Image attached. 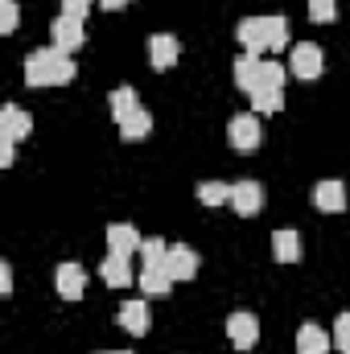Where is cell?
Wrapping results in <instances>:
<instances>
[{"instance_id": "6da1fadb", "label": "cell", "mask_w": 350, "mask_h": 354, "mask_svg": "<svg viewBox=\"0 0 350 354\" xmlns=\"http://www.w3.org/2000/svg\"><path fill=\"white\" fill-rule=\"evenodd\" d=\"M75 79V62L71 54L46 46V50H33L25 58V87H66Z\"/></svg>"}, {"instance_id": "7a4b0ae2", "label": "cell", "mask_w": 350, "mask_h": 354, "mask_svg": "<svg viewBox=\"0 0 350 354\" xmlns=\"http://www.w3.org/2000/svg\"><path fill=\"white\" fill-rule=\"evenodd\" d=\"M235 37H239V46H243L248 54H264V50L272 54V50H284V46H288V21L276 17V12H268V17H248V21H239Z\"/></svg>"}, {"instance_id": "3957f363", "label": "cell", "mask_w": 350, "mask_h": 354, "mask_svg": "<svg viewBox=\"0 0 350 354\" xmlns=\"http://www.w3.org/2000/svg\"><path fill=\"white\" fill-rule=\"evenodd\" d=\"M107 103H111V115H116L124 140H140V136L153 132V115L145 111L140 95H136L132 87H116L111 95H107Z\"/></svg>"}, {"instance_id": "277c9868", "label": "cell", "mask_w": 350, "mask_h": 354, "mask_svg": "<svg viewBox=\"0 0 350 354\" xmlns=\"http://www.w3.org/2000/svg\"><path fill=\"white\" fill-rule=\"evenodd\" d=\"M260 115L256 111H243V115H235L231 124H227V140H231V149L235 153H256L260 149Z\"/></svg>"}, {"instance_id": "5b68a950", "label": "cell", "mask_w": 350, "mask_h": 354, "mask_svg": "<svg viewBox=\"0 0 350 354\" xmlns=\"http://www.w3.org/2000/svg\"><path fill=\"white\" fill-rule=\"evenodd\" d=\"M322 66H326L322 46H313V41H297V46H293V54H288V75H297L301 83H309V79L322 75Z\"/></svg>"}, {"instance_id": "8992f818", "label": "cell", "mask_w": 350, "mask_h": 354, "mask_svg": "<svg viewBox=\"0 0 350 354\" xmlns=\"http://www.w3.org/2000/svg\"><path fill=\"white\" fill-rule=\"evenodd\" d=\"M50 37H54V50L75 54V50L87 41V29H83V21H79V17L58 12V17H54V25H50Z\"/></svg>"}, {"instance_id": "52a82bcc", "label": "cell", "mask_w": 350, "mask_h": 354, "mask_svg": "<svg viewBox=\"0 0 350 354\" xmlns=\"http://www.w3.org/2000/svg\"><path fill=\"white\" fill-rule=\"evenodd\" d=\"M227 338H231L235 351H252V346L260 342V322H256V313H248V309L231 313V317H227Z\"/></svg>"}, {"instance_id": "ba28073f", "label": "cell", "mask_w": 350, "mask_h": 354, "mask_svg": "<svg viewBox=\"0 0 350 354\" xmlns=\"http://www.w3.org/2000/svg\"><path fill=\"white\" fill-rule=\"evenodd\" d=\"M260 206H264V185H260V181L243 177V181H235V185H231V210H235L239 218L260 214Z\"/></svg>"}, {"instance_id": "9c48e42d", "label": "cell", "mask_w": 350, "mask_h": 354, "mask_svg": "<svg viewBox=\"0 0 350 354\" xmlns=\"http://www.w3.org/2000/svg\"><path fill=\"white\" fill-rule=\"evenodd\" d=\"M140 248H145V235H140L132 223H111V227H107V252L132 260V252H140Z\"/></svg>"}, {"instance_id": "30bf717a", "label": "cell", "mask_w": 350, "mask_h": 354, "mask_svg": "<svg viewBox=\"0 0 350 354\" xmlns=\"http://www.w3.org/2000/svg\"><path fill=\"white\" fill-rule=\"evenodd\" d=\"M313 206L322 210V214H342L347 210V185L342 181H317L313 185Z\"/></svg>"}, {"instance_id": "8fae6325", "label": "cell", "mask_w": 350, "mask_h": 354, "mask_svg": "<svg viewBox=\"0 0 350 354\" xmlns=\"http://www.w3.org/2000/svg\"><path fill=\"white\" fill-rule=\"evenodd\" d=\"M177 58H181V46H177L174 33H153L149 37V62H153V71H169V66H177Z\"/></svg>"}, {"instance_id": "7c38bea8", "label": "cell", "mask_w": 350, "mask_h": 354, "mask_svg": "<svg viewBox=\"0 0 350 354\" xmlns=\"http://www.w3.org/2000/svg\"><path fill=\"white\" fill-rule=\"evenodd\" d=\"M29 132H33V120L25 115V107L4 103V107H0V140H21V136H29Z\"/></svg>"}, {"instance_id": "4fadbf2b", "label": "cell", "mask_w": 350, "mask_h": 354, "mask_svg": "<svg viewBox=\"0 0 350 354\" xmlns=\"http://www.w3.org/2000/svg\"><path fill=\"white\" fill-rule=\"evenodd\" d=\"M54 284H58V297L79 301V297L87 292V272H83V264H58V272H54Z\"/></svg>"}, {"instance_id": "5bb4252c", "label": "cell", "mask_w": 350, "mask_h": 354, "mask_svg": "<svg viewBox=\"0 0 350 354\" xmlns=\"http://www.w3.org/2000/svg\"><path fill=\"white\" fill-rule=\"evenodd\" d=\"M260 83H264V58H260V54H248V50H243V54L235 58V87L252 95Z\"/></svg>"}, {"instance_id": "9a60e30c", "label": "cell", "mask_w": 350, "mask_h": 354, "mask_svg": "<svg viewBox=\"0 0 350 354\" xmlns=\"http://www.w3.org/2000/svg\"><path fill=\"white\" fill-rule=\"evenodd\" d=\"M136 284H140L145 297H165V292L174 288V276H169L165 264H145L140 272H136Z\"/></svg>"}, {"instance_id": "2e32d148", "label": "cell", "mask_w": 350, "mask_h": 354, "mask_svg": "<svg viewBox=\"0 0 350 354\" xmlns=\"http://www.w3.org/2000/svg\"><path fill=\"white\" fill-rule=\"evenodd\" d=\"M116 322L128 330V334H149V326H153V317H149V305L145 301H124L120 305V313H116Z\"/></svg>"}, {"instance_id": "e0dca14e", "label": "cell", "mask_w": 350, "mask_h": 354, "mask_svg": "<svg viewBox=\"0 0 350 354\" xmlns=\"http://www.w3.org/2000/svg\"><path fill=\"white\" fill-rule=\"evenodd\" d=\"M330 334L317 326V322H305L301 330H297V354H330Z\"/></svg>"}, {"instance_id": "ac0fdd59", "label": "cell", "mask_w": 350, "mask_h": 354, "mask_svg": "<svg viewBox=\"0 0 350 354\" xmlns=\"http://www.w3.org/2000/svg\"><path fill=\"white\" fill-rule=\"evenodd\" d=\"M301 235L297 231H288V227H280V231H272V256L280 260V264H297L301 260Z\"/></svg>"}, {"instance_id": "d6986e66", "label": "cell", "mask_w": 350, "mask_h": 354, "mask_svg": "<svg viewBox=\"0 0 350 354\" xmlns=\"http://www.w3.org/2000/svg\"><path fill=\"white\" fill-rule=\"evenodd\" d=\"M99 276L111 284V288H124V284H132L136 276H132V260L128 256H116V252H107V260L99 268Z\"/></svg>"}, {"instance_id": "ffe728a7", "label": "cell", "mask_w": 350, "mask_h": 354, "mask_svg": "<svg viewBox=\"0 0 350 354\" xmlns=\"http://www.w3.org/2000/svg\"><path fill=\"white\" fill-rule=\"evenodd\" d=\"M165 268H169L174 280H190V276H198V256H194L190 248H169Z\"/></svg>"}, {"instance_id": "44dd1931", "label": "cell", "mask_w": 350, "mask_h": 354, "mask_svg": "<svg viewBox=\"0 0 350 354\" xmlns=\"http://www.w3.org/2000/svg\"><path fill=\"white\" fill-rule=\"evenodd\" d=\"M280 107H284V87H260V91H252V111L276 115Z\"/></svg>"}, {"instance_id": "7402d4cb", "label": "cell", "mask_w": 350, "mask_h": 354, "mask_svg": "<svg viewBox=\"0 0 350 354\" xmlns=\"http://www.w3.org/2000/svg\"><path fill=\"white\" fill-rule=\"evenodd\" d=\"M198 198H202L206 206H219V202H231V185H223V181H206V185H198Z\"/></svg>"}, {"instance_id": "603a6c76", "label": "cell", "mask_w": 350, "mask_h": 354, "mask_svg": "<svg viewBox=\"0 0 350 354\" xmlns=\"http://www.w3.org/2000/svg\"><path fill=\"white\" fill-rule=\"evenodd\" d=\"M309 17H313L317 25H330V21L338 17V0H309Z\"/></svg>"}, {"instance_id": "cb8c5ba5", "label": "cell", "mask_w": 350, "mask_h": 354, "mask_svg": "<svg viewBox=\"0 0 350 354\" xmlns=\"http://www.w3.org/2000/svg\"><path fill=\"white\" fill-rule=\"evenodd\" d=\"M165 256H169L165 239H145V248H140V260L145 264H165Z\"/></svg>"}, {"instance_id": "d4e9b609", "label": "cell", "mask_w": 350, "mask_h": 354, "mask_svg": "<svg viewBox=\"0 0 350 354\" xmlns=\"http://www.w3.org/2000/svg\"><path fill=\"white\" fill-rule=\"evenodd\" d=\"M17 21H21L17 0H0V33H12V29H17Z\"/></svg>"}, {"instance_id": "484cf974", "label": "cell", "mask_w": 350, "mask_h": 354, "mask_svg": "<svg viewBox=\"0 0 350 354\" xmlns=\"http://www.w3.org/2000/svg\"><path fill=\"white\" fill-rule=\"evenodd\" d=\"M334 346L350 354V313H338V322H334Z\"/></svg>"}, {"instance_id": "4316f807", "label": "cell", "mask_w": 350, "mask_h": 354, "mask_svg": "<svg viewBox=\"0 0 350 354\" xmlns=\"http://www.w3.org/2000/svg\"><path fill=\"white\" fill-rule=\"evenodd\" d=\"M62 12H66V17H79V21H87L91 0H62Z\"/></svg>"}, {"instance_id": "83f0119b", "label": "cell", "mask_w": 350, "mask_h": 354, "mask_svg": "<svg viewBox=\"0 0 350 354\" xmlns=\"http://www.w3.org/2000/svg\"><path fill=\"white\" fill-rule=\"evenodd\" d=\"M17 157V140H0V165H12Z\"/></svg>"}, {"instance_id": "f1b7e54d", "label": "cell", "mask_w": 350, "mask_h": 354, "mask_svg": "<svg viewBox=\"0 0 350 354\" xmlns=\"http://www.w3.org/2000/svg\"><path fill=\"white\" fill-rule=\"evenodd\" d=\"M0 292H12V268L0 264Z\"/></svg>"}, {"instance_id": "f546056e", "label": "cell", "mask_w": 350, "mask_h": 354, "mask_svg": "<svg viewBox=\"0 0 350 354\" xmlns=\"http://www.w3.org/2000/svg\"><path fill=\"white\" fill-rule=\"evenodd\" d=\"M99 4H103V8H124L128 0H99Z\"/></svg>"}, {"instance_id": "4dcf8cb0", "label": "cell", "mask_w": 350, "mask_h": 354, "mask_svg": "<svg viewBox=\"0 0 350 354\" xmlns=\"http://www.w3.org/2000/svg\"><path fill=\"white\" fill-rule=\"evenodd\" d=\"M103 354H132V351H103Z\"/></svg>"}]
</instances>
